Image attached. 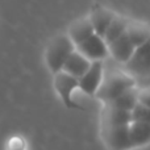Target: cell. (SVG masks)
I'll return each mask as SVG.
<instances>
[{"mask_svg": "<svg viewBox=\"0 0 150 150\" xmlns=\"http://www.w3.org/2000/svg\"><path fill=\"white\" fill-rule=\"evenodd\" d=\"M133 87H136V82L132 75L121 71H113L107 76H103L95 96L104 104H107Z\"/></svg>", "mask_w": 150, "mask_h": 150, "instance_id": "cell-1", "label": "cell"}, {"mask_svg": "<svg viewBox=\"0 0 150 150\" xmlns=\"http://www.w3.org/2000/svg\"><path fill=\"white\" fill-rule=\"evenodd\" d=\"M74 50L75 46L67 34H59V36L54 37L49 42L46 47V53H45V61H46L49 70L53 74L62 71L66 59Z\"/></svg>", "mask_w": 150, "mask_h": 150, "instance_id": "cell-2", "label": "cell"}, {"mask_svg": "<svg viewBox=\"0 0 150 150\" xmlns=\"http://www.w3.org/2000/svg\"><path fill=\"white\" fill-rule=\"evenodd\" d=\"M129 125L121 127H100V134L108 150H130Z\"/></svg>", "mask_w": 150, "mask_h": 150, "instance_id": "cell-3", "label": "cell"}, {"mask_svg": "<svg viewBox=\"0 0 150 150\" xmlns=\"http://www.w3.org/2000/svg\"><path fill=\"white\" fill-rule=\"evenodd\" d=\"M130 75L149 76L150 75V38L134 50L133 55L127 63Z\"/></svg>", "mask_w": 150, "mask_h": 150, "instance_id": "cell-4", "label": "cell"}, {"mask_svg": "<svg viewBox=\"0 0 150 150\" xmlns=\"http://www.w3.org/2000/svg\"><path fill=\"white\" fill-rule=\"evenodd\" d=\"M104 76L103 61L91 62L90 69L78 79V88L88 96H95Z\"/></svg>", "mask_w": 150, "mask_h": 150, "instance_id": "cell-5", "label": "cell"}, {"mask_svg": "<svg viewBox=\"0 0 150 150\" xmlns=\"http://www.w3.org/2000/svg\"><path fill=\"white\" fill-rule=\"evenodd\" d=\"M75 50L84 55L88 61L93 62V61H104L108 57V47H107L104 40L96 33L90 36L87 40L80 42L79 45L75 46Z\"/></svg>", "mask_w": 150, "mask_h": 150, "instance_id": "cell-6", "label": "cell"}, {"mask_svg": "<svg viewBox=\"0 0 150 150\" xmlns=\"http://www.w3.org/2000/svg\"><path fill=\"white\" fill-rule=\"evenodd\" d=\"M54 88L61 96L63 104L67 107L69 109H76L79 108L78 104L74 101L73 93L78 88V79L71 75L59 71V73L54 74Z\"/></svg>", "mask_w": 150, "mask_h": 150, "instance_id": "cell-7", "label": "cell"}, {"mask_svg": "<svg viewBox=\"0 0 150 150\" xmlns=\"http://www.w3.org/2000/svg\"><path fill=\"white\" fill-rule=\"evenodd\" d=\"M132 122L130 112L116 108L111 104H104L100 115V127H121Z\"/></svg>", "mask_w": 150, "mask_h": 150, "instance_id": "cell-8", "label": "cell"}, {"mask_svg": "<svg viewBox=\"0 0 150 150\" xmlns=\"http://www.w3.org/2000/svg\"><path fill=\"white\" fill-rule=\"evenodd\" d=\"M107 47H108V54L115 61H117L120 63H124V65L130 59V57L133 55V53L136 50V47L130 42L129 37L127 36V30L117 40H115L113 42L107 45Z\"/></svg>", "mask_w": 150, "mask_h": 150, "instance_id": "cell-9", "label": "cell"}, {"mask_svg": "<svg viewBox=\"0 0 150 150\" xmlns=\"http://www.w3.org/2000/svg\"><path fill=\"white\" fill-rule=\"evenodd\" d=\"M115 16H116V13H113L112 11L107 9V8L96 7L91 11L87 17H88V20H90V24H91V26H92V29L95 30V33L103 38L104 33H105V30L108 29L109 24L112 23Z\"/></svg>", "mask_w": 150, "mask_h": 150, "instance_id": "cell-10", "label": "cell"}, {"mask_svg": "<svg viewBox=\"0 0 150 150\" xmlns=\"http://www.w3.org/2000/svg\"><path fill=\"white\" fill-rule=\"evenodd\" d=\"M90 65H91V61H88L84 55H82L80 53H78L76 50H74L69 58L66 59L65 65L62 67V71L71 76L76 78L79 79L86 71L90 69Z\"/></svg>", "mask_w": 150, "mask_h": 150, "instance_id": "cell-11", "label": "cell"}, {"mask_svg": "<svg viewBox=\"0 0 150 150\" xmlns=\"http://www.w3.org/2000/svg\"><path fill=\"white\" fill-rule=\"evenodd\" d=\"M93 33H95V30L92 29L90 20L86 16V17L78 18V20H75L71 24L70 28H69L67 36L71 40V42L74 44V46H76V45H79L84 40H87L90 36H92Z\"/></svg>", "mask_w": 150, "mask_h": 150, "instance_id": "cell-12", "label": "cell"}, {"mask_svg": "<svg viewBox=\"0 0 150 150\" xmlns=\"http://www.w3.org/2000/svg\"><path fill=\"white\" fill-rule=\"evenodd\" d=\"M128 128H129V138L132 149L146 146L150 144V124L132 121Z\"/></svg>", "mask_w": 150, "mask_h": 150, "instance_id": "cell-13", "label": "cell"}, {"mask_svg": "<svg viewBox=\"0 0 150 150\" xmlns=\"http://www.w3.org/2000/svg\"><path fill=\"white\" fill-rule=\"evenodd\" d=\"M127 36L129 37L133 46L137 49L150 38V24L129 20L127 26Z\"/></svg>", "mask_w": 150, "mask_h": 150, "instance_id": "cell-14", "label": "cell"}, {"mask_svg": "<svg viewBox=\"0 0 150 150\" xmlns=\"http://www.w3.org/2000/svg\"><path fill=\"white\" fill-rule=\"evenodd\" d=\"M128 21L125 17H121V16L116 15L113 17V20H112V23L109 24L108 29L105 30V33H104L103 36V40L104 42H105V45H109L111 42H113L115 40H117L121 34L125 33V30H127V26H128Z\"/></svg>", "mask_w": 150, "mask_h": 150, "instance_id": "cell-15", "label": "cell"}, {"mask_svg": "<svg viewBox=\"0 0 150 150\" xmlns=\"http://www.w3.org/2000/svg\"><path fill=\"white\" fill-rule=\"evenodd\" d=\"M137 88L133 87L130 90L125 91L124 93L116 98L111 103H107V104H111V105L116 107V108H120V109H124V111H128V112H132V109L137 105Z\"/></svg>", "mask_w": 150, "mask_h": 150, "instance_id": "cell-16", "label": "cell"}, {"mask_svg": "<svg viewBox=\"0 0 150 150\" xmlns=\"http://www.w3.org/2000/svg\"><path fill=\"white\" fill-rule=\"evenodd\" d=\"M130 116H132V121H140V122L150 124V108L141 105V104H138V103H137V105L132 109Z\"/></svg>", "mask_w": 150, "mask_h": 150, "instance_id": "cell-17", "label": "cell"}, {"mask_svg": "<svg viewBox=\"0 0 150 150\" xmlns=\"http://www.w3.org/2000/svg\"><path fill=\"white\" fill-rule=\"evenodd\" d=\"M137 101L141 105L150 108V87L141 88L137 91Z\"/></svg>", "mask_w": 150, "mask_h": 150, "instance_id": "cell-18", "label": "cell"}, {"mask_svg": "<svg viewBox=\"0 0 150 150\" xmlns=\"http://www.w3.org/2000/svg\"><path fill=\"white\" fill-rule=\"evenodd\" d=\"M9 150H24V142L20 138L9 140Z\"/></svg>", "mask_w": 150, "mask_h": 150, "instance_id": "cell-19", "label": "cell"}]
</instances>
